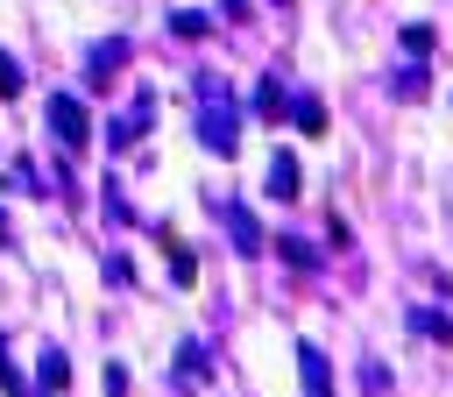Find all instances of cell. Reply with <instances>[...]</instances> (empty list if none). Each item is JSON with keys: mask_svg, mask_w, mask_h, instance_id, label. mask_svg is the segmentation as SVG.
Wrapping results in <instances>:
<instances>
[{"mask_svg": "<svg viewBox=\"0 0 453 397\" xmlns=\"http://www.w3.org/2000/svg\"><path fill=\"white\" fill-rule=\"evenodd\" d=\"M163 248H170V276H177V284H191V276H198V262H191V248H184L177 234H163Z\"/></svg>", "mask_w": 453, "mask_h": 397, "instance_id": "ba28073f", "label": "cell"}, {"mask_svg": "<svg viewBox=\"0 0 453 397\" xmlns=\"http://www.w3.org/2000/svg\"><path fill=\"white\" fill-rule=\"evenodd\" d=\"M396 92H403V99H418V92H425V64H418V57H411V71H403V85H396Z\"/></svg>", "mask_w": 453, "mask_h": 397, "instance_id": "e0dca14e", "label": "cell"}, {"mask_svg": "<svg viewBox=\"0 0 453 397\" xmlns=\"http://www.w3.org/2000/svg\"><path fill=\"white\" fill-rule=\"evenodd\" d=\"M127 64V43H99L92 50V78H106V71H120Z\"/></svg>", "mask_w": 453, "mask_h": 397, "instance_id": "30bf717a", "label": "cell"}, {"mask_svg": "<svg viewBox=\"0 0 453 397\" xmlns=\"http://www.w3.org/2000/svg\"><path fill=\"white\" fill-rule=\"evenodd\" d=\"M226 234H234V248H248V255L262 248V227H255V213H248V206H226Z\"/></svg>", "mask_w": 453, "mask_h": 397, "instance_id": "277c9868", "label": "cell"}, {"mask_svg": "<svg viewBox=\"0 0 453 397\" xmlns=\"http://www.w3.org/2000/svg\"><path fill=\"white\" fill-rule=\"evenodd\" d=\"M403 50L425 57V50H432V21H411V28H403Z\"/></svg>", "mask_w": 453, "mask_h": 397, "instance_id": "5bb4252c", "label": "cell"}, {"mask_svg": "<svg viewBox=\"0 0 453 397\" xmlns=\"http://www.w3.org/2000/svg\"><path fill=\"white\" fill-rule=\"evenodd\" d=\"M297 369H304V397H333V369H326V354L311 340L297 347Z\"/></svg>", "mask_w": 453, "mask_h": 397, "instance_id": "3957f363", "label": "cell"}, {"mask_svg": "<svg viewBox=\"0 0 453 397\" xmlns=\"http://www.w3.org/2000/svg\"><path fill=\"white\" fill-rule=\"evenodd\" d=\"M42 383H50V390H64V383H71V362H64V354H57V347H50V354H42Z\"/></svg>", "mask_w": 453, "mask_h": 397, "instance_id": "4fadbf2b", "label": "cell"}, {"mask_svg": "<svg viewBox=\"0 0 453 397\" xmlns=\"http://www.w3.org/2000/svg\"><path fill=\"white\" fill-rule=\"evenodd\" d=\"M205 28H212V21H205V14H170V35H184V43H198V35H205Z\"/></svg>", "mask_w": 453, "mask_h": 397, "instance_id": "7c38bea8", "label": "cell"}, {"mask_svg": "<svg viewBox=\"0 0 453 397\" xmlns=\"http://www.w3.org/2000/svg\"><path fill=\"white\" fill-rule=\"evenodd\" d=\"M297 184H304V170H297L290 156H276V163H269V198H297Z\"/></svg>", "mask_w": 453, "mask_h": 397, "instance_id": "5b68a950", "label": "cell"}, {"mask_svg": "<svg viewBox=\"0 0 453 397\" xmlns=\"http://www.w3.org/2000/svg\"><path fill=\"white\" fill-rule=\"evenodd\" d=\"M0 92H7V99H14V92H21V64H14V57H7V50H0Z\"/></svg>", "mask_w": 453, "mask_h": 397, "instance_id": "2e32d148", "label": "cell"}, {"mask_svg": "<svg viewBox=\"0 0 453 397\" xmlns=\"http://www.w3.org/2000/svg\"><path fill=\"white\" fill-rule=\"evenodd\" d=\"M50 128H57V142H64V149H85V135H92L85 106H78V99H64V92L50 99Z\"/></svg>", "mask_w": 453, "mask_h": 397, "instance_id": "7a4b0ae2", "label": "cell"}, {"mask_svg": "<svg viewBox=\"0 0 453 397\" xmlns=\"http://www.w3.org/2000/svg\"><path fill=\"white\" fill-rule=\"evenodd\" d=\"M290 121H297L304 135H319V128H326V106H319V99L304 92V99H290Z\"/></svg>", "mask_w": 453, "mask_h": 397, "instance_id": "52a82bcc", "label": "cell"}, {"mask_svg": "<svg viewBox=\"0 0 453 397\" xmlns=\"http://www.w3.org/2000/svg\"><path fill=\"white\" fill-rule=\"evenodd\" d=\"M276 248H283V262H297V269H319V255H311V248H304V241H290V234H283V241H276Z\"/></svg>", "mask_w": 453, "mask_h": 397, "instance_id": "9a60e30c", "label": "cell"}, {"mask_svg": "<svg viewBox=\"0 0 453 397\" xmlns=\"http://www.w3.org/2000/svg\"><path fill=\"white\" fill-rule=\"evenodd\" d=\"M177 376H191V383L205 376V340H184V347H177Z\"/></svg>", "mask_w": 453, "mask_h": 397, "instance_id": "8fae6325", "label": "cell"}, {"mask_svg": "<svg viewBox=\"0 0 453 397\" xmlns=\"http://www.w3.org/2000/svg\"><path fill=\"white\" fill-rule=\"evenodd\" d=\"M198 99H205V113H198V142H205L212 156H234V149H241V106L226 99L219 78H198Z\"/></svg>", "mask_w": 453, "mask_h": 397, "instance_id": "6da1fadb", "label": "cell"}, {"mask_svg": "<svg viewBox=\"0 0 453 397\" xmlns=\"http://www.w3.org/2000/svg\"><path fill=\"white\" fill-rule=\"evenodd\" d=\"M411 326H418L425 340H453V319H446V312H432V305H425V312H411Z\"/></svg>", "mask_w": 453, "mask_h": 397, "instance_id": "9c48e42d", "label": "cell"}, {"mask_svg": "<svg viewBox=\"0 0 453 397\" xmlns=\"http://www.w3.org/2000/svg\"><path fill=\"white\" fill-rule=\"evenodd\" d=\"M0 241H7V213H0Z\"/></svg>", "mask_w": 453, "mask_h": 397, "instance_id": "ac0fdd59", "label": "cell"}, {"mask_svg": "<svg viewBox=\"0 0 453 397\" xmlns=\"http://www.w3.org/2000/svg\"><path fill=\"white\" fill-rule=\"evenodd\" d=\"M255 113H262V121H283V113H290V99H283V78H262V92H255Z\"/></svg>", "mask_w": 453, "mask_h": 397, "instance_id": "8992f818", "label": "cell"}]
</instances>
